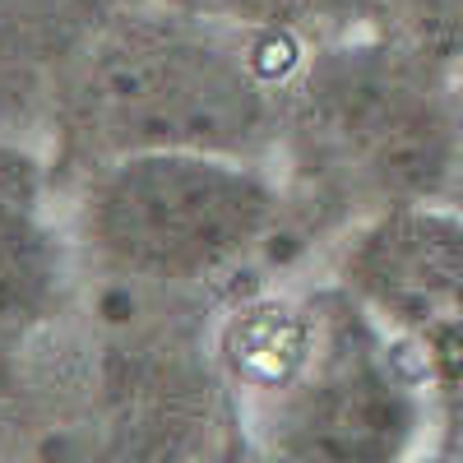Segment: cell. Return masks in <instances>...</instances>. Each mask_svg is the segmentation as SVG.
<instances>
[{"label": "cell", "instance_id": "5", "mask_svg": "<svg viewBox=\"0 0 463 463\" xmlns=\"http://www.w3.org/2000/svg\"><path fill=\"white\" fill-rule=\"evenodd\" d=\"M80 292L84 269L70 246L52 158L0 139V347L56 334Z\"/></svg>", "mask_w": 463, "mask_h": 463}, {"label": "cell", "instance_id": "1", "mask_svg": "<svg viewBox=\"0 0 463 463\" xmlns=\"http://www.w3.org/2000/svg\"><path fill=\"white\" fill-rule=\"evenodd\" d=\"M292 246L320 260L353 222L454 200L463 185V89L371 28L306 47L283 74L274 158Z\"/></svg>", "mask_w": 463, "mask_h": 463}, {"label": "cell", "instance_id": "10", "mask_svg": "<svg viewBox=\"0 0 463 463\" xmlns=\"http://www.w3.org/2000/svg\"><path fill=\"white\" fill-rule=\"evenodd\" d=\"M458 89H463V74H458Z\"/></svg>", "mask_w": 463, "mask_h": 463}, {"label": "cell", "instance_id": "7", "mask_svg": "<svg viewBox=\"0 0 463 463\" xmlns=\"http://www.w3.org/2000/svg\"><path fill=\"white\" fill-rule=\"evenodd\" d=\"M144 5L195 14L250 43L288 52H306L329 37L366 28V0H144Z\"/></svg>", "mask_w": 463, "mask_h": 463}, {"label": "cell", "instance_id": "6", "mask_svg": "<svg viewBox=\"0 0 463 463\" xmlns=\"http://www.w3.org/2000/svg\"><path fill=\"white\" fill-rule=\"evenodd\" d=\"M107 14L84 0H0V139L47 153L61 80Z\"/></svg>", "mask_w": 463, "mask_h": 463}, {"label": "cell", "instance_id": "4", "mask_svg": "<svg viewBox=\"0 0 463 463\" xmlns=\"http://www.w3.org/2000/svg\"><path fill=\"white\" fill-rule=\"evenodd\" d=\"M325 274L440 384H463V204H408L353 222Z\"/></svg>", "mask_w": 463, "mask_h": 463}, {"label": "cell", "instance_id": "8", "mask_svg": "<svg viewBox=\"0 0 463 463\" xmlns=\"http://www.w3.org/2000/svg\"><path fill=\"white\" fill-rule=\"evenodd\" d=\"M366 28L463 74V0H366Z\"/></svg>", "mask_w": 463, "mask_h": 463}, {"label": "cell", "instance_id": "9", "mask_svg": "<svg viewBox=\"0 0 463 463\" xmlns=\"http://www.w3.org/2000/svg\"><path fill=\"white\" fill-rule=\"evenodd\" d=\"M454 204H463V185H458V195H454Z\"/></svg>", "mask_w": 463, "mask_h": 463}, {"label": "cell", "instance_id": "2", "mask_svg": "<svg viewBox=\"0 0 463 463\" xmlns=\"http://www.w3.org/2000/svg\"><path fill=\"white\" fill-rule=\"evenodd\" d=\"M297 56L195 14L121 0L61 80L47 144L56 185L135 153L274 163L283 74Z\"/></svg>", "mask_w": 463, "mask_h": 463}, {"label": "cell", "instance_id": "3", "mask_svg": "<svg viewBox=\"0 0 463 463\" xmlns=\"http://www.w3.org/2000/svg\"><path fill=\"white\" fill-rule=\"evenodd\" d=\"M84 279L153 292H218L250 269L283 274L292 246L288 185L274 163L218 153H135L61 185Z\"/></svg>", "mask_w": 463, "mask_h": 463}]
</instances>
